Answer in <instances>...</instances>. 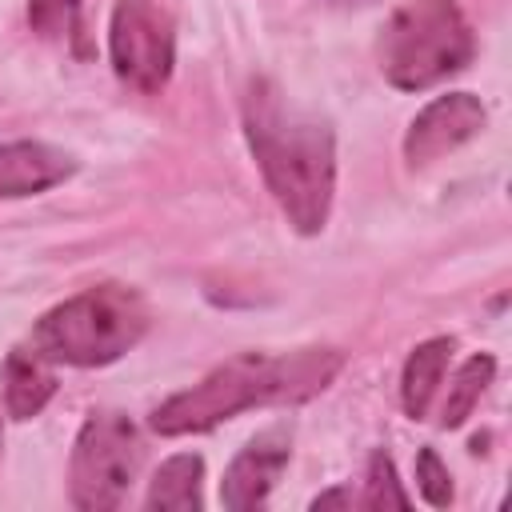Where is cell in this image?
<instances>
[{
  "mask_svg": "<svg viewBox=\"0 0 512 512\" xmlns=\"http://www.w3.org/2000/svg\"><path fill=\"white\" fill-rule=\"evenodd\" d=\"M244 136L288 224L304 236L320 232L336 192L332 128L292 108L272 80H252L244 92Z\"/></svg>",
  "mask_w": 512,
  "mask_h": 512,
  "instance_id": "1",
  "label": "cell"
},
{
  "mask_svg": "<svg viewBox=\"0 0 512 512\" xmlns=\"http://www.w3.org/2000/svg\"><path fill=\"white\" fill-rule=\"evenodd\" d=\"M344 356L336 348H300L284 356L268 352H240L216 364L200 384L168 396L152 412V428L160 436H192L208 432L220 420H232L236 412L248 408H268V404H300L316 392H324Z\"/></svg>",
  "mask_w": 512,
  "mask_h": 512,
  "instance_id": "2",
  "label": "cell"
},
{
  "mask_svg": "<svg viewBox=\"0 0 512 512\" xmlns=\"http://www.w3.org/2000/svg\"><path fill=\"white\" fill-rule=\"evenodd\" d=\"M144 328L148 308L140 292L124 284H96L48 308L28 332V352H36L44 364L100 368L120 360L144 336Z\"/></svg>",
  "mask_w": 512,
  "mask_h": 512,
  "instance_id": "3",
  "label": "cell"
},
{
  "mask_svg": "<svg viewBox=\"0 0 512 512\" xmlns=\"http://www.w3.org/2000/svg\"><path fill=\"white\" fill-rule=\"evenodd\" d=\"M376 52L392 88L420 92L460 72L476 52V36L456 0H408L388 16Z\"/></svg>",
  "mask_w": 512,
  "mask_h": 512,
  "instance_id": "4",
  "label": "cell"
},
{
  "mask_svg": "<svg viewBox=\"0 0 512 512\" xmlns=\"http://www.w3.org/2000/svg\"><path fill=\"white\" fill-rule=\"evenodd\" d=\"M140 436L124 412H92L68 460V496L80 512H108L128 500L140 472Z\"/></svg>",
  "mask_w": 512,
  "mask_h": 512,
  "instance_id": "5",
  "label": "cell"
},
{
  "mask_svg": "<svg viewBox=\"0 0 512 512\" xmlns=\"http://www.w3.org/2000/svg\"><path fill=\"white\" fill-rule=\"evenodd\" d=\"M112 72L136 92H160L176 64L172 16L156 0H116L108 24Z\"/></svg>",
  "mask_w": 512,
  "mask_h": 512,
  "instance_id": "6",
  "label": "cell"
},
{
  "mask_svg": "<svg viewBox=\"0 0 512 512\" xmlns=\"http://www.w3.org/2000/svg\"><path fill=\"white\" fill-rule=\"evenodd\" d=\"M484 120H488V112H484V104L472 92L436 96L408 124V132H404V160L412 168H424V164L456 152L460 144H468L484 128Z\"/></svg>",
  "mask_w": 512,
  "mask_h": 512,
  "instance_id": "7",
  "label": "cell"
},
{
  "mask_svg": "<svg viewBox=\"0 0 512 512\" xmlns=\"http://www.w3.org/2000/svg\"><path fill=\"white\" fill-rule=\"evenodd\" d=\"M288 456H292V436L284 428H268V432L252 436L236 452V460L228 464V472L220 480V504L232 512L264 508L272 484L288 468Z\"/></svg>",
  "mask_w": 512,
  "mask_h": 512,
  "instance_id": "8",
  "label": "cell"
},
{
  "mask_svg": "<svg viewBox=\"0 0 512 512\" xmlns=\"http://www.w3.org/2000/svg\"><path fill=\"white\" fill-rule=\"evenodd\" d=\"M76 172V160L44 140H12L0 144V196H36L64 184Z\"/></svg>",
  "mask_w": 512,
  "mask_h": 512,
  "instance_id": "9",
  "label": "cell"
},
{
  "mask_svg": "<svg viewBox=\"0 0 512 512\" xmlns=\"http://www.w3.org/2000/svg\"><path fill=\"white\" fill-rule=\"evenodd\" d=\"M456 352V340L452 336H432L424 344L412 348V356L404 360V376H400V400H404V412L412 420H424L428 408H432V396L444 380V368Z\"/></svg>",
  "mask_w": 512,
  "mask_h": 512,
  "instance_id": "10",
  "label": "cell"
},
{
  "mask_svg": "<svg viewBox=\"0 0 512 512\" xmlns=\"http://www.w3.org/2000/svg\"><path fill=\"white\" fill-rule=\"evenodd\" d=\"M0 384H4V408H8V416H16V420L36 416V412L52 400V392H56V376H52L48 364H44L36 352H28V348L8 352Z\"/></svg>",
  "mask_w": 512,
  "mask_h": 512,
  "instance_id": "11",
  "label": "cell"
},
{
  "mask_svg": "<svg viewBox=\"0 0 512 512\" xmlns=\"http://www.w3.org/2000/svg\"><path fill=\"white\" fill-rule=\"evenodd\" d=\"M204 460L196 452H180V456H168L160 464V472L152 476L148 484V496H144V508L156 512V508H168V512H200L204 508Z\"/></svg>",
  "mask_w": 512,
  "mask_h": 512,
  "instance_id": "12",
  "label": "cell"
},
{
  "mask_svg": "<svg viewBox=\"0 0 512 512\" xmlns=\"http://www.w3.org/2000/svg\"><path fill=\"white\" fill-rule=\"evenodd\" d=\"M492 376H496V360H492L488 352L468 356V360L460 364V372L452 376V384H448V400H444V408H440V424H444V428H460V424L472 416V408L480 404V396H484V388L492 384Z\"/></svg>",
  "mask_w": 512,
  "mask_h": 512,
  "instance_id": "13",
  "label": "cell"
},
{
  "mask_svg": "<svg viewBox=\"0 0 512 512\" xmlns=\"http://www.w3.org/2000/svg\"><path fill=\"white\" fill-rule=\"evenodd\" d=\"M360 508H408V492L396 480V468L384 452H372L368 476H364V496L356 500Z\"/></svg>",
  "mask_w": 512,
  "mask_h": 512,
  "instance_id": "14",
  "label": "cell"
},
{
  "mask_svg": "<svg viewBox=\"0 0 512 512\" xmlns=\"http://www.w3.org/2000/svg\"><path fill=\"white\" fill-rule=\"evenodd\" d=\"M76 12H80V0H32L28 24L48 40H64L76 32Z\"/></svg>",
  "mask_w": 512,
  "mask_h": 512,
  "instance_id": "15",
  "label": "cell"
},
{
  "mask_svg": "<svg viewBox=\"0 0 512 512\" xmlns=\"http://www.w3.org/2000/svg\"><path fill=\"white\" fill-rule=\"evenodd\" d=\"M416 488L432 508L452 504V476H448V468L440 464V456L432 448H420V456H416Z\"/></svg>",
  "mask_w": 512,
  "mask_h": 512,
  "instance_id": "16",
  "label": "cell"
},
{
  "mask_svg": "<svg viewBox=\"0 0 512 512\" xmlns=\"http://www.w3.org/2000/svg\"><path fill=\"white\" fill-rule=\"evenodd\" d=\"M348 504H352V492H344V488L324 492V496H316V500H312V508H348Z\"/></svg>",
  "mask_w": 512,
  "mask_h": 512,
  "instance_id": "17",
  "label": "cell"
},
{
  "mask_svg": "<svg viewBox=\"0 0 512 512\" xmlns=\"http://www.w3.org/2000/svg\"><path fill=\"white\" fill-rule=\"evenodd\" d=\"M332 4H372V0H332Z\"/></svg>",
  "mask_w": 512,
  "mask_h": 512,
  "instance_id": "18",
  "label": "cell"
}]
</instances>
